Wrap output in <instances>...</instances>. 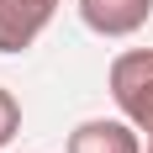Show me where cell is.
I'll return each instance as SVG.
<instances>
[{
	"label": "cell",
	"instance_id": "6da1fadb",
	"mask_svg": "<svg viewBox=\"0 0 153 153\" xmlns=\"http://www.w3.org/2000/svg\"><path fill=\"white\" fill-rule=\"evenodd\" d=\"M111 100L137 132L153 137V48H127L111 58Z\"/></svg>",
	"mask_w": 153,
	"mask_h": 153
},
{
	"label": "cell",
	"instance_id": "7a4b0ae2",
	"mask_svg": "<svg viewBox=\"0 0 153 153\" xmlns=\"http://www.w3.org/2000/svg\"><path fill=\"white\" fill-rule=\"evenodd\" d=\"M58 0H0V53H27L48 32Z\"/></svg>",
	"mask_w": 153,
	"mask_h": 153
},
{
	"label": "cell",
	"instance_id": "3957f363",
	"mask_svg": "<svg viewBox=\"0 0 153 153\" xmlns=\"http://www.w3.org/2000/svg\"><path fill=\"white\" fill-rule=\"evenodd\" d=\"M79 16L95 37H132L148 27L153 0H79Z\"/></svg>",
	"mask_w": 153,
	"mask_h": 153
},
{
	"label": "cell",
	"instance_id": "277c9868",
	"mask_svg": "<svg viewBox=\"0 0 153 153\" xmlns=\"http://www.w3.org/2000/svg\"><path fill=\"white\" fill-rule=\"evenodd\" d=\"M69 153H143V137L132 122H106L90 116L69 132Z\"/></svg>",
	"mask_w": 153,
	"mask_h": 153
},
{
	"label": "cell",
	"instance_id": "5b68a950",
	"mask_svg": "<svg viewBox=\"0 0 153 153\" xmlns=\"http://www.w3.org/2000/svg\"><path fill=\"white\" fill-rule=\"evenodd\" d=\"M16 132H21V100H16V95L0 85V148H5Z\"/></svg>",
	"mask_w": 153,
	"mask_h": 153
},
{
	"label": "cell",
	"instance_id": "8992f818",
	"mask_svg": "<svg viewBox=\"0 0 153 153\" xmlns=\"http://www.w3.org/2000/svg\"><path fill=\"white\" fill-rule=\"evenodd\" d=\"M148 153H153V137H148Z\"/></svg>",
	"mask_w": 153,
	"mask_h": 153
}]
</instances>
